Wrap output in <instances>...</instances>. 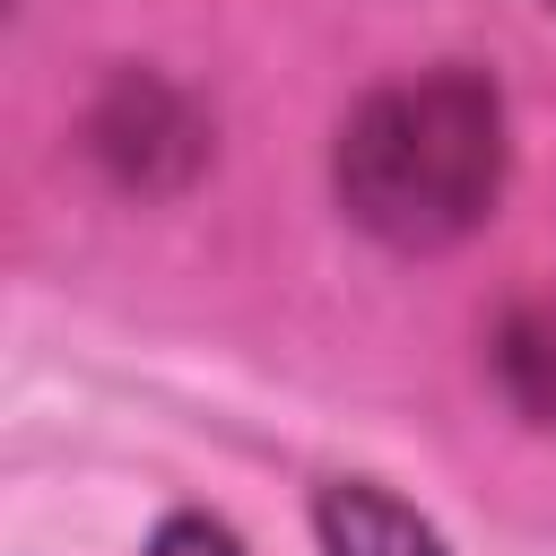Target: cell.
Segmentation results:
<instances>
[{
  "mask_svg": "<svg viewBox=\"0 0 556 556\" xmlns=\"http://www.w3.org/2000/svg\"><path fill=\"white\" fill-rule=\"evenodd\" d=\"M313 521H321V547H330V556H443V539H434L400 495H382V486H365V478L321 486Z\"/></svg>",
  "mask_w": 556,
  "mask_h": 556,
  "instance_id": "7a4b0ae2",
  "label": "cell"
},
{
  "mask_svg": "<svg viewBox=\"0 0 556 556\" xmlns=\"http://www.w3.org/2000/svg\"><path fill=\"white\" fill-rule=\"evenodd\" d=\"M504 182V113L469 70H426L356 104L339 130V200L365 235L400 252L460 243Z\"/></svg>",
  "mask_w": 556,
  "mask_h": 556,
  "instance_id": "6da1fadb",
  "label": "cell"
},
{
  "mask_svg": "<svg viewBox=\"0 0 556 556\" xmlns=\"http://www.w3.org/2000/svg\"><path fill=\"white\" fill-rule=\"evenodd\" d=\"M148 556H243L217 521H200V513H182V521H165L156 539H148Z\"/></svg>",
  "mask_w": 556,
  "mask_h": 556,
  "instance_id": "277c9868",
  "label": "cell"
},
{
  "mask_svg": "<svg viewBox=\"0 0 556 556\" xmlns=\"http://www.w3.org/2000/svg\"><path fill=\"white\" fill-rule=\"evenodd\" d=\"M495 374L539 426H556V304H521L495 330Z\"/></svg>",
  "mask_w": 556,
  "mask_h": 556,
  "instance_id": "3957f363",
  "label": "cell"
}]
</instances>
